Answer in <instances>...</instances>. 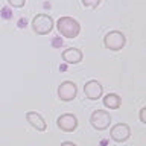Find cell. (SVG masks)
I'll list each match as a JSON object with an SVG mask.
<instances>
[{"mask_svg":"<svg viewBox=\"0 0 146 146\" xmlns=\"http://www.w3.org/2000/svg\"><path fill=\"white\" fill-rule=\"evenodd\" d=\"M56 29L66 38H76L81 32V25L73 17H61L56 21Z\"/></svg>","mask_w":146,"mask_h":146,"instance_id":"1","label":"cell"},{"mask_svg":"<svg viewBox=\"0 0 146 146\" xmlns=\"http://www.w3.org/2000/svg\"><path fill=\"white\" fill-rule=\"evenodd\" d=\"M55 27L53 18L47 14H36L32 20V31L36 35H47Z\"/></svg>","mask_w":146,"mask_h":146,"instance_id":"2","label":"cell"},{"mask_svg":"<svg viewBox=\"0 0 146 146\" xmlns=\"http://www.w3.org/2000/svg\"><path fill=\"white\" fill-rule=\"evenodd\" d=\"M126 44V36L120 31H111L104 36V46L111 52H119L125 47Z\"/></svg>","mask_w":146,"mask_h":146,"instance_id":"3","label":"cell"},{"mask_svg":"<svg viewBox=\"0 0 146 146\" xmlns=\"http://www.w3.org/2000/svg\"><path fill=\"white\" fill-rule=\"evenodd\" d=\"M90 123L94 129L98 131H105L111 125V116L105 110H94L90 116Z\"/></svg>","mask_w":146,"mask_h":146,"instance_id":"4","label":"cell"},{"mask_svg":"<svg viewBox=\"0 0 146 146\" xmlns=\"http://www.w3.org/2000/svg\"><path fill=\"white\" fill-rule=\"evenodd\" d=\"M78 94V87L73 81H64L58 87V98L62 102H72Z\"/></svg>","mask_w":146,"mask_h":146,"instance_id":"5","label":"cell"},{"mask_svg":"<svg viewBox=\"0 0 146 146\" xmlns=\"http://www.w3.org/2000/svg\"><path fill=\"white\" fill-rule=\"evenodd\" d=\"M56 125L61 131L64 132H73L78 128V119L75 114H70V113H66V114H61L56 120Z\"/></svg>","mask_w":146,"mask_h":146,"instance_id":"6","label":"cell"},{"mask_svg":"<svg viewBox=\"0 0 146 146\" xmlns=\"http://www.w3.org/2000/svg\"><path fill=\"white\" fill-rule=\"evenodd\" d=\"M110 135H111V139L116 143H123V141H126L131 137V129L126 123H117V125H114L111 128Z\"/></svg>","mask_w":146,"mask_h":146,"instance_id":"7","label":"cell"},{"mask_svg":"<svg viewBox=\"0 0 146 146\" xmlns=\"http://www.w3.org/2000/svg\"><path fill=\"white\" fill-rule=\"evenodd\" d=\"M102 93H104V87L96 79H91L84 85V94L90 100H98L99 98H102Z\"/></svg>","mask_w":146,"mask_h":146,"instance_id":"8","label":"cell"},{"mask_svg":"<svg viewBox=\"0 0 146 146\" xmlns=\"http://www.w3.org/2000/svg\"><path fill=\"white\" fill-rule=\"evenodd\" d=\"M26 120H27V123L34 128V129H36V131H46L47 129V123L44 122V119H43V116H41L40 113H36V111H27L26 113Z\"/></svg>","mask_w":146,"mask_h":146,"instance_id":"9","label":"cell"},{"mask_svg":"<svg viewBox=\"0 0 146 146\" xmlns=\"http://www.w3.org/2000/svg\"><path fill=\"white\" fill-rule=\"evenodd\" d=\"M82 58H84V53H82L79 49H76V47L66 49L62 52V59L67 64H79L82 61Z\"/></svg>","mask_w":146,"mask_h":146,"instance_id":"10","label":"cell"},{"mask_svg":"<svg viewBox=\"0 0 146 146\" xmlns=\"http://www.w3.org/2000/svg\"><path fill=\"white\" fill-rule=\"evenodd\" d=\"M104 105L107 107L108 110H119L122 105V98L116 93H108L107 96L104 98Z\"/></svg>","mask_w":146,"mask_h":146,"instance_id":"11","label":"cell"},{"mask_svg":"<svg viewBox=\"0 0 146 146\" xmlns=\"http://www.w3.org/2000/svg\"><path fill=\"white\" fill-rule=\"evenodd\" d=\"M81 2H82V5H84L85 8L94 9V8H98V6H99L100 0H81Z\"/></svg>","mask_w":146,"mask_h":146,"instance_id":"12","label":"cell"},{"mask_svg":"<svg viewBox=\"0 0 146 146\" xmlns=\"http://www.w3.org/2000/svg\"><path fill=\"white\" fill-rule=\"evenodd\" d=\"M8 3L11 5L12 8H23L26 3V0H8Z\"/></svg>","mask_w":146,"mask_h":146,"instance_id":"13","label":"cell"},{"mask_svg":"<svg viewBox=\"0 0 146 146\" xmlns=\"http://www.w3.org/2000/svg\"><path fill=\"white\" fill-rule=\"evenodd\" d=\"M139 117H140V122L141 123H145L146 125V107H143L140 110V113H139Z\"/></svg>","mask_w":146,"mask_h":146,"instance_id":"14","label":"cell"},{"mask_svg":"<svg viewBox=\"0 0 146 146\" xmlns=\"http://www.w3.org/2000/svg\"><path fill=\"white\" fill-rule=\"evenodd\" d=\"M59 146H76V145L73 143V141H62V143L59 145Z\"/></svg>","mask_w":146,"mask_h":146,"instance_id":"15","label":"cell"}]
</instances>
